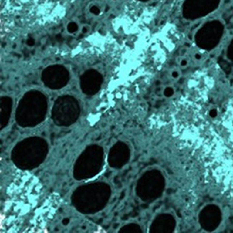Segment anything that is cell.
<instances>
[{
  "mask_svg": "<svg viewBox=\"0 0 233 233\" xmlns=\"http://www.w3.org/2000/svg\"><path fill=\"white\" fill-rule=\"evenodd\" d=\"M172 76H173V77H174V79H176V77H178V76H179V73H178L177 71H174V72L172 73Z\"/></svg>",
  "mask_w": 233,
  "mask_h": 233,
  "instance_id": "8",
  "label": "cell"
},
{
  "mask_svg": "<svg viewBox=\"0 0 233 233\" xmlns=\"http://www.w3.org/2000/svg\"><path fill=\"white\" fill-rule=\"evenodd\" d=\"M87 31H88V30H87V27H84V28H83V32H84V33H86Z\"/></svg>",
  "mask_w": 233,
  "mask_h": 233,
  "instance_id": "9",
  "label": "cell"
},
{
  "mask_svg": "<svg viewBox=\"0 0 233 233\" xmlns=\"http://www.w3.org/2000/svg\"><path fill=\"white\" fill-rule=\"evenodd\" d=\"M89 12H90L92 14H93V15H99V14L101 13V9H100V8H99L98 6L93 5V6L90 7Z\"/></svg>",
  "mask_w": 233,
  "mask_h": 233,
  "instance_id": "6",
  "label": "cell"
},
{
  "mask_svg": "<svg viewBox=\"0 0 233 233\" xmlns=\"http://www.w3.org/2000/svg\"><path fill=\"white\" fill-rule=\"evenodd\" d=\"M77 28H79V26H77L76 22H71L67 25V30L70 33H76L77 31Z\"/></svg>",
  "mask_w": 233,
  "mask_h": 233,
  "instance_id": "5",
  "label": "cell"
},
{
  "mask_svg": "<svg viewBox=\"0 0 233 233\" xmlns=\"http://www.w3.org/2000/svg\"><path fill=\"white\" fill-rule=\"evenodd\" d=\"M223 33L224 23L217 19L212 20L206 22L197 33V43L203 49L214 48L219 42Z\"/></svg>",
  "mask_w": 233,
  "mask_h": 233,
  "instance_id": "2",
  "label": "cell"
},
{
  "mask_svg": "<svg viewBox=\"0 0 233 233\" xmlns=\"http://www.w3.org/2000/svg\"><path fill=\"white\" fill-rule=\"evenodd\" d=\"M101 77L95 71H90L84 75L82 79V88L89 93H93L100 86Z\"/></svg>",
  "mask_w": 233,
  "mask_h": 233,
  "instance_id": "4",
  "label": "cell"
},
{
  "mask_svg": "<svg viewBox=\"0 0 233 233\" xmlns=\"http://www.w3.org/2000/svg\"><path fill=\"white\" fill-rule=\"evenodd\" d=\"M222 0H185L182 5V14L187 20H197L214 12L221 5Z\"/></svg>",
  "mask_w": 233,
  "mask_h": 233,
  "instance_id": "1",
  "label": "cell"
},
{
  "mask_svg": "<svg viewBox=\"0 0 233 233\" xmlns=\"http://www.w3.org/2000/svg\"><path fill=\"white\" fill-rule=\"evenodd\" d=\"M138 1H142V2H147L148 0H138Z\"/></svg>",
  "mask_w": 233,
  "mask_h": 233,
  "instance_id": "10",
  "label": "cell"
},
{
  "mask_svg": "<svg viewBox=\"0 0 233 233\" xmlns=\"http://www.w3.org/2000/svg\"><path fill=\"white\" fill-rule=\"evenodd\" d=\"M228 58L230 60V61H233V40L231 42V44L229 45L228 47Z\"/></svg>",
  "mask_w": 233,
  "mask_h": 233,
  "instance_id": "7",
  "label": "cell"
},
{
  "mask_svg": "<svg viewBox=\"0 0 233 233\" xmlns=\"http://www.w3.org/2000/svg\"><path fill=\"white\" fill-rule=\"evenodd\" d=\"M44 80L50 87H61L67 80V73L62 68L51 67L46 70L44 74Z\"/></svg>",
  "mask_w": 233,
  "mask_h": 233,
  "instance_id": "3",
  "label": "cell"
}]
</instances>
